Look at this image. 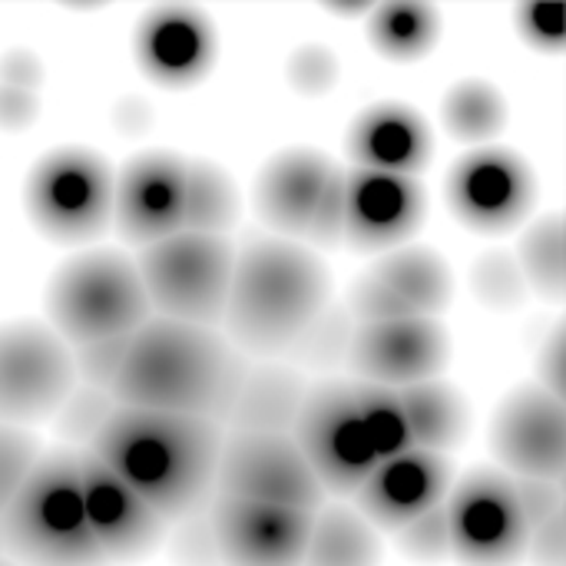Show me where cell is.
<instances>
[{
  "label": "cell",
  "instance_id": "1",
  "mask_svg": "<svg viewBox=\"0 0 566 566\" xmlns=\"http://www.w3.org/2000/svg\"><path fill=\"white\" fill-rule=\"evenodd\" d=\"M226 431L206 418L123 408L86 444L166 524L189 521L216 497Z\"/></svg>",
  "mask_w": 566,
  "mask_h": 566
},
{
  "label": "cell",
  "instance_id": "2",
  "mask_svg": "<svg viewBox=\"0 0 566 566\" xmlns=\"http://www.w3.org/2000/svg\"><path fill=\"white\" fill-rule=\"evenodd\" d=\"M245 368V355L216 328L149 318L129 338L113 398L123 408L222 424Z\"/></svg>",
  "mask_w": 566,
  "mask_h": 566
},
{
  "label": "cell",
  "instance_id": "3",
  "mask_svg": "<svg viewBox=\"0 0 566 566\" xmlns=\"http://www.w3.org/2000/svg\"><path fill=\"white\" fill-rule=\"evenodd\" d=\"M332 302L318 252L282 235H255L235 252L226 332L242 355L282 358Z\"/></svg>",
  "mask_w": 566,
  "mask_h": 566
},
{
  "label": "cell",
  "instance_id": "4",
  "mask_svg": "<svg viewBox=\"0 0 566 566\" xmlns=\"http://www.w3.org/2000/svg\"><path fill=\"white\" fill-rule=\"evenodd\" d=\"M0 544L17 566H109L83 511L76 448H50L0 517Z\"/></svg>",
  "mask_w": 566,
  "mask_h": 566
},
{
  "label": "cell",
  "instance_id": "5",
  "mask_svg": "<svg viewBox=\"0 0 566 566\" xmlns=\"http://www.w3.org/2000/svg\"><path fill=\"white\" fill-rule=\"evenodd\" d=\"M46 318L70 348L136 335L153 318L136 259L116 249L66 259L46 285Z\"/></svg>",
  "mask_w": 566,
  "mask_h": 566
},
{
  "label": "cell",
  "instance_id": "6",
  "mask_svg": "<svg viewBox=\"0 0 566 566\" xmlns=\"http://www.w3.org/2000/svg\"><path fill=\"white\" fill-rule=\"evenodd\" d=\"M116 172L86 146L43 153L23 182V206L40 235L56 245H86L113 222Z\"/></svg>",
  "mask_w": 566,
  "mask_h": 566
},
{
  "label": "cell",
  "instance_id": "7",
  "mask_svg": "<svg viewBox=\"0 0 566 566\" xmlns=\"http://www.w3.org/2000/svg\"><path fill=\"white\" fill-rule=\"evenodd\" d=\"M235 245L229 235L176 232L139 249L136 269L159 318L219 328L229 305Z\"/></svg>",
  "mask_w": 566,
  "mask_h": 566
},
{
  "label": "cell",
  "instance_id": "8",
  "mask_svg": "<svg viewBox=\"0 0 566 566\" xmlns=\"http://www.w3.org/2000/svg\"><path fill=\"white\" fill-rule=\"evenodd\" d=\"M325 494L355 497L378 458L358 418L352 381H318L308 388L289 434Z\"/></svg>",
  "mask_w": 566,
  "mask_h": 566
},
{
  "label": "cell",
  "instance_id": "9",
  "mask_svg": "<svg viewBox=\"0 0 566 566\" xmlns=\"http://www.w3.org/2000/svg\"><path fill=\"white\" fill-rule=\"evenodd\" d=\"M451 560L461 566H517L527 551V524L514 481L501 468H471L444 497Z\"/></svg>",
  "mask_w": 566,
  "mask_h": 566
},
{
  "label": "cell",
  "instance_id": "10",
  "mask_svg": "<svg viewBox=\"0 0 566 566\" xmlns=\"http://www.w3.org/2000/svg\"><path fill=\"white\" fill-rule=\"evenodd\" d=\"M76 388L70 345L40 322L0 325V421L33 424L60 411Z\"/></svg>",
  "mask_w": 566,
  "mask_h": 566
},
{
  "label": "cell",
  "instance_id": "11",
  "mask_svg": "<svg viewBox=\"0 0 566 566\" xmlns=\"http://www.w3.org/2000/svg\"><path fill=\"white\" fill-rule=\"evenodd\" d=\"M444 199L461 226L481 235H504L534 212L537 179L521 153L478 146L448 169Z\"/></svg>",
  "mask_w": 566,
  "mask_h": 566
},
{
  "label": "cell",
  "instance_id": "12",
  "mask_svg": "<svg viewBox=\"0 0 566 566\" xmlns=\"http://www.w3.org/2000/svg\"><path fill=\"white\" fill-rule=\"evenodd\" d=\"M216 494L318 514L325 491L289 434H226Z\"/></svg>",
  "mask_w": 566,
  "mask_h": 566
},
{
  "label": "cell",
  "instance_id": "13",
  "mask_svg": "<svg viewBox=\"0 0 566 566\" xmlns=\"http://www.w3.org/2000/svg\"><path fill=\"white\" fill-rule=\"evenodd\" d=\"M491 451L511 478L564 484L566 415L564 398L541 385H517L494 411Z\"/></svg>",
  "mask_w": 566,
  "mask_h": 566
},
{
  "label": "cell",
  "instance_id": "14",
  "mask_svg": "<svg viewBox=\"0 0 566 566\" xmlns=\"http://www.w3.org/2000/svg\"><path fill=\"white\" fill-rule=\"evenodd\" d=\"M206 521L219 566H302L315 514L216 494Z\"/></svg>",
  "mask_w": 566,
  "mask_h": 566
},
{
  "label": "cell",
  "instance_id": "15",
  "mask_svg": "<svg viewBox=\"0 0 566 566\" xmlns=\"http://www.w3.org/2000/svg\"><path fill=\"white\" fill-rule=\"evenodd\" d=\"M86 524L109 566L139 564L166 541V521L136 497L90 448H76Z\"/></svg>",
  "mask_w": 566,
  "mask_h": 566
},
{
  "label": "cell",
  "instance_id": "16",
  "mask_svg": "<svg viewBox=\"0 0 566 566\" xmlns=\"http://www.w3.org/2000/svg\"><path fill=\"white\" fill-rule=\"evenodd\" d=\"M451 358V338L441 318H391L358 325L348 352L355 381L408 388L441 378Z\"/></svg>",
  "mask_w": 566,
  "mask_h": 566
},
{
  "label": "cell",
  "instance_id": "17",
  "mask_svg": "<svg viewBox=\"0 0 566 566\" xmlns=\"http://www.w3.org/2000/svg\"><path fill=\"white\" fill-rule=\"evenodd\" d=\"M216 23L206 10L186 3H163L139 17L133 53L143 76L163 90H189L216 66Z\"/></svg>",
  "mask_w": 566,
  "mask_h": 566
},
{
  "label": "cell",
  "instance_id": "18",
  "mask_svg": "<svg viewBox=\"0 0 566 566\" xmlns=\"http://www.w3.org/2000/svg\"><path fill=\"white\" fill-rule=\"evenodd\" d=\"M186 163L172 149H143L116 176L113 222L129 245H153L182 232Z\"/></svg>",
  "mask_w": 566,
  "mask_h": 566
},
{
  "label": "cell",
  "instance_id": "19",
  "mask_svg": "<svg viewBox=\"0 0 566 566\" xmlns=\"http://www.w3.org/2000/svg\"><path fill=\"white\" fill-rule=\"evenodd\" d=\"M428 212L418 179L352 166L345 172V242L355 252H395L411 245Z\"/></svg>",
  "mask_w": 566,
  "mask_h": 566
},
{
  "label": "cell",
  "instance_id": "20",
  "mask_svg": "<svg viewBox=\"0 0 566 566\" xmlns=\"http://www.w3.org/2000/svg\"><path fill=\"white\" fill-rule=\"evenodd\" d=\"M451 491V461L434 451L411 448L378 461L365 484L355 491V511L375 527L398 534L415 517L444 504Z\"/></svg>",
  "mask_w": 566,
  "mask_h": 566
},
{
  "label": "cell",
  "instance_id": "21",
  "mask_svg": "<svg viewBox=\"0 0 566 566\" xmlns=\"http://www.w3.org/2000/svg\"><path fill=\"white\" fill-rule=\"evenodd\" d=\"M335 172V159L315 146H289L275 153L255 176L252 206L259 219L282 239H302L308 219Z\"/></svg>",
  "mask_w": 566,
  "mask_h": 566
},
{
  "label": "cell",
  "instance_id": "22",
  "mask_svg": "<svg viewBox=\"0 0 566 566\" xmlns=\"http://www.w3.org/2000/svg\"><path fill=\"white\" fill-rule=\"evenodd\" d=\"M345 149L358 169L418 179V172L431 166L434 133L415 106L398 99H381L365 106L352 119Z\"/></svg>",
  "mask_w": 566,
  "mask_h": 566
},
{
  "label": "cell",
  "instance_id": "23",
  "mask_svg": "<svg viewBox=\"0 0 566 566\" xmlns=\"http://www.w3.org/2000/svg\"><path fill=\"white\" fill-rule=\"evenodd\" d=\"M308 381L285 361L245 368L232 408L222 421L226 434H292L308 395Z\"/></svg>",
  "mask_w": 566,
  "mask_h": 566
},
{
  "label": "cell",
  "instance_id": "24",
  "mask_svg": "<svg viewBox=\"0 0 566 566\" xmlns=\"http://www.w3.org/2000/svg\"><path fill=\"white\" fill-rule=\"evenodd\" d=\"M385 292L401 305L405 315L415 318H438L454 295V279L448 262L428 245H401L381 255L368 269Z\"/></svg>",
  "mask_w": 566,
  "mask_h": 566
},
{
  "label": "cell",
  "instance_id": "25",
  "mask_svg": "<svg viewBox=\"0 0 566 566\" xmlns=\"http://www.w3.org/2000/svg\"><path fill=\"white\" fill-rule=\"evenodd\" d=\"M398 398H401L415 448L448 458V451H454L468 438L471 408L454 385L434 378V381L398 388Z\"/></svg>",
  "mask_w": 566,
  "mask_h": 566
},
{
  "label": "cell",
  "instance_id": "26",
  "mask_svg": "<svg viewBox=\"0 0 566 566\" xmlns=\"http://www.w3.org/2000/svg\"><path fill=\"white\" fill-rule=\"evenodd\" d=\"M368 43L391 63L424 60L441 40V10L421 0H391L368 10Z\"/></svg>",
  "mask_w": 566,
  "mask_h": 566
},
{
  "label": "cell",
  "instance_id": "27",
  "mask_svg": "<svg viewBox=\"0 0 566 566\" xmlns=\"http://www.w3.org/2000/svg\"><path fill=\"white\" fill-rule=\"evenodd\" d=\"M381 554L378 531L355 507L328 504L312 521L302 566H378Z\"/></svg>",
  "mask_w": 566,
  "mask_h": 566
},
{
  "label": "cell",
  "instance_id": "28",
  "mask_svg": "<svg viewBox=\"0 0 566 566\" xmlns=\"http://www.w3.org/2000/svg\"><path fill=\"white\" fill-rule=\"evenodd\" d=\"M441 126L458 143L474 149L491 146V139L507 126V99L491 80H458L441 99Z\"/></svg>",
  "mask_w": 566,
  "mask_h": 566
},
{
  "label": "cell",
  "instance_id": "29",
  "mask_svg": "<svg viewBox=\"0 0 566 566\" xmlns=\"http://www.w3.org/2000/svg\"><path fill=\"white\" fill-rule=\"evenodd\" d=\"M239 212L242 199L232 176L209 159H189L182 229L199 235H229V229L239 222Z\"/></svg>",
  "mask_w": 566,
  "mask_h": 566
},
{
  "label": "cell",
  "instance_id": "30",
  "mask_svg": "<svg viewBox=\"0 0 566 566\" xmlns=\"http://www.w3.org/2000/svg\"><path fill=\"white\" fill-rule=\"evenodd\" d=\"M517 269L527 282V292L544 302H564L566 265H564V219L560 212L541 216L517 242Z\"/></svg>",
  "mask_w": 566,
  "mask_h": 566
},
{
  "label": "cell",
  "instance_id": "31",
  "mask_svg": "<svg viewBox=\"0 0 566 566\" xmlns=\"http://www.w3.org/2000/svg\"><path fill=\"white\" fill-rule=\"evenodd\" d=\"M355 318L348 315L345 305H325V312L295 338V345L282 355L289 358L285 365L292 368H308V371H332L348 361L352 338H355Z\"/></svg>",
  "mask_w": 566,
  "mask_h": 566
},
{
  "label": "cell",
  "instance_id": "32",
  "mask_svg": "<svg viewBox=\"0 0 566 566\" xmlns=\"http://www.w3.org/2000/svg\"><path fill=\"white\" fill-rule=\"evenodd\" d=\"M352 395H355L358 418L365 424V434H368L378 461H388V458L415 448L411 431H408V418H405V408H401V398L395 388L352 381Z\"/></svg>",
  "mask_w": 566,
  "mask_h": 566
},
{
  "label": "cell",
  "instance_id": "33",
  "mask_svg": "<svg viewBox=\"0 0 566 566\" xmlns=\"http://www.w3.org/2000/svg\"><path fill=\"white\" fill-rule=\"evenodd\" d=\"M471 292L488 308H497V312L521 308L524 298H527V282H524V275L517 269L514 252H504V249L484 252L471 265Z\"/></svg>",
  "mask_w": 566,
  "mask_h": 566
},
{
  "label": "cell",
  "instance_id": "34",
  "mask_svg": "<svg viewBox=\"0 0 566 566\" xmlns=\"http://www.w3.org/2000/svg\"><path fill=\"white\" fill-rule=\"evenodd\" d=\"M113 411H116V398L109 391L80 385V388L70 391V398L53 415L56 418V434L66 441V448H86Z\"/></svg>",
  "mask_w": 566,
  "mask_h": 566
},
{
  "label": "cell",
  "instance_id": "35",
  "mask_svg": "<svg viewBox=\"0 0 566 566\" xmlns=\"http://www.w3.org/2000/svg\"><path fill=\"white\" fill-rule=\"evenodd\" d=\"M40 441L20 424L0 421V517L40 461Z\"/></svg>",
  "mask_w": 566,
  "mask_h": 566
},
{
  "label": "cell",
  "instance_id": "36",
  "mask_svg": "<svg viewBox=\"0 0 566 566\" xmlns=\"http://www.w3.org/2000/svg\"><path fill=\"white\" fill-rule=\"evenodd\" d=\"M395 544L398 551L415 560V564L434 566L451 560V537H448V514H444V504H438L434 511L415 517L411 524H405L398 534H395Z\"/></svg>",
  "mask_w": 566,
  "mask_h": 566
},
{
  "label": "cell",
  "instance_id": "37",
  "mask_svg": "<svg viewBox=\"0 0 566 566\" xmlns=\"http://www.w3.org/2000/svg\"><path fill=\"white\" fill-rule=\"evenodd\" d=\"M129 338L133 335L73 345L70 348V358H73L76 381H83L86 388H99V391H109L113 395V385H116V378L123 371V361H126Z\"/></svg>",
  "mask_w": 566,
  "mask_h": 566
},
{
  "label": "cell",
  "instance_id": "38",
  "mask_svg": "<svg viewBox=\"0 0 566 566\" xmlns=\"http://www.w3.org/2000/svg\"><path fill=\"white\" fill-rule=\"evenodd\" d=\"M302 239L308 242L312 252L315 249H338L345 242V169L342 166H335Z\"/></svg>",
  "mask_w": 566,
  "mask_h": 566
},
{
  "label": "cell",
  "instance_id": "39",
  "mask_svg": "<svg viewBox=\"0 0 566 566\" xmlns=\"http://www.w3.org/2000/svg\"><path fill=\"white\" fill-rule=\"evenodd\" d=\"M285 76L302 96H322L338 83V56L325 43H305L289 56Z\"/></svg>",
  "mask_w": 566,
  "mask_h": 566
},
{
  "label": "cell",
  "instance_id": "40",
  "mask_svg": "<svg viewBox=\"0 0 566 566\" xmlns=\"http://www.w3.org/2000/svg\"><path fill=\"white\" fill-rule=\"evenodd\" d=\"M514 23L524 43H531L534 50L551 53V56L564 50V3H521L514 10Z\"/></svg>",
  "mask_w": 566,
  "mask_h": 566
},
{
  "label": "cell",
  "instance_id": "41",
  "mask_svg": "<svg viewBox=\"0 0 566 566\" xmlns=\"http://www.w3.org/2000/svg\"><path fill=\"white\" fill-rule=\"evenodd\" d=\"M514 481V494H517V507L521 517L531 527L564 514V484L554 481H537V478H511Z\"/></svg>",
  "mask_w": 566,
  "mask_h": 566
},
{
  "label": "cell",
  "instance_id": "42",
  "mask_svg": "<svg viewBox=\"0 0 566 566\" xmlns=\"http://www.w3.org/2000/svg\"><path fill=\"white\" fill-rule=\"evenodd\" d=\"M524 560H534L537 566H564L566 560V517L557 514L537 527L527 531V551Z\"/></svg>",
  "mask_w": 566,
  "mask_h": 566
},
{
  "label": "cell",
  "instance_id": "43",
  "mask_svg": "<svg viewBox=\"0 0 566 566\" xmlns=\"http://www.w3.org/2000/svg\"><path fill=\"white\" fill-rule=\"evenodd\" d=\"M176 560L182 566H219L206 511L186 521V527H182V534L176 541Z\"/></svg>",
  "mask_w": 566,
  "mask_h": 566
},
{
  "label": "cell",
  "instance_id": "44",
  "mask_svg": "<svg viewBox=\"0 0 566 566\" xmlns=\"http://www.w3.org/2000/svg\"><path fill=\"white\" fill-rule=\"evenodd\" d=\"M564 325H554V332L544 338L541 352H537V381L541 388H547L551 395L564 398Z\"/></svg>",
  "mask_w": 566,
  "mask_h": 566
},
{
  "label": "cell",
  "instance_id": "45",
  "mask_svg": "<svg viewBox=\"0 0 566 566\" xmlns=\"http://www.w3.org/2000/svg\"><path fill=\"white\" fill-rule=\"evenodd\" d=\"M43 80V63L36 60V53L30 50H7L0 56V83L3 86H13V90H27L33 93Z\"/></svg>",
  "mask_w": 566,
  "mask_h": 566
},
{
  "label": "cell",
  "instance_id": "46",
  "mask_svg": "<svg viewBox=\"0 0 566 566\" xmlns=\"http://www.w3.org/2000/svg\"><path fill=\"white\" fill-rule=\"evenodd\" d=\"M40 106H36V93L27 90H13L0 83V129L20 133L36 119Z\"/></svg>",
  "mask_w": 566,
  "mask_h": 566
},
{
  "label": "cell",
  "instance_id": "47",
  "mask_svg": "<svg viewBox=\"0 0 566 566\" xmlns=\"http://www.w3.org/2000/svg\"><path fill=\"white\" fill-rule=\"evenodd\" d=\"M0 566H17V564H13V560H3V557H0Z\"/></svg>",
  "mask_w": 566,
  "mask_h": 566
}]
</instances>
